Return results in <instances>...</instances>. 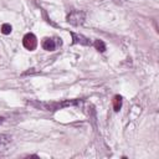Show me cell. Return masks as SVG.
I'll use <instances>...</instances> for the list:
<instances>
[{
  "mask_svg": "<svg viewBox=\"0 0 159 159\" xmlns=\"http://www.w3.org/2000/svg\"><path fill=\"white\" fill-rule=\"evenodd\" d=\"M11 31H12V27H11L10 24H2V25H1V34H4V35H10Z\"/></svg>",
  "mask_w": 159,
  "mask_h": 159,
  "instance_id": "9c48e42d",
  "label": "cell"
},
{
  "mask_svg": "<svg viewBox=\"0 0 159 159\" xmlns=\"http://www.w3.org/2000/svg\"><path fill=\"white\" fill-rule=\"evenodd\" d=\"M42 48L46 50V51H55L56 48V42L53 39H50V37H45L42 40Z\"/></svg>",
  "mask_w": 159,
  "mask_h": 159,
  "instance_id": "5b68a950",
  "label": "cell"
},
{
  "mask_svg": "<svg viewBox=\"0 0 159 159\" xmlns=\"http://www.w3.org/2000/svg\"><path fill=\"white\" fill-rule=\"evenodd\" d=\"M81 103V101L78 99H72V101H62V102H43V103H37V107L39 108H42L43 111H56V109H60V108H65V107H68V106H76Z\"/></svg>",
  "mask_w": 159,
  "mask_h": 159,
  "instance_id": "6da1fadb",
  "label": "cell"
},
{
  "mask_svg": "<svg viewBox=\"0 0 159 159\" xmlns=\"http://www.w3.org/2000/svg\"><path fill=\"white\" fill-rule=\"evenodd\" d=\"M93 46H94L96 50L99 51V52H104V51H106V43H104L102 40H96V41L93 42Z\"/></svg>",
  "mask_w": 159,
  "mask_h": 159,
  "instance_id": "ba28073f",
  "label": "cell"
},
{
  "mask_svg": "<svg viewBox=\"0 0 159 159\" xmlns=\"http://www.w3.org/2000/svg\"><path fill=\"white\" fill-rule=\"evenodd\" d=\"M4 119H5L4 117H0V124H2V122H4Z\"/></svg>",
  "mask_w": 159,
  "mask_h": 159,
  "instance_id": "30bf717a",
  "label": "cell"
},
{
  "mask_svg": "<svg viewBox=\"0 0 159 159\" xmlns=\"http://www.w3.org/2000/svg\"><path fill=\"white\" fill-rule=\"evenodd\" d=\"M67 22L71 24V25H75V26H78V25H82L86 20V12L84 11H81V10H72L67 17H66Z\"/></svg>",
  "mask_w": 159,
  "mask_h": 159,
  "instance_id": "7a4b0ae2",
  "label": "cell"
},
{
  "mask_svg": "<svg viewBox=\"0 0 159 159\" xmlns=\"http://www.w3.org/2000/svg\"><path fill=\"white\" fill-rule=\"evenodd\" d=\"M112 103H113V109H114V112H119V109L122 108V103H123L122 96L116 94V96L113 97V99H112Z\"/></svg>",
  "mask_w": 159,
  "mask_h": 159,
  "instance_id": "8992f818",
  "label": "cell"
},
{
  "mask_svg": "<svg viewBox=\"0 0 159 159\" xmlns=\"http://www.w3.org/2000/svg\"><path fill=\"white\" fill-rule=\"evenodd\" d=\"M11 142V135L9 134H0V148L7 145Z\"/></svg>",
  "mask_w": 159,
  "mask_h": 159,
  "instance_id": "52a82bcc",
  "label": "cell"
},
{
  "mask_svg": "<svg viewBox=\"0 0 159 159\" xmlns=\"http://www.w3.org/2000/svg\"><path fill=\"white\" fill-rule=\"evenodd\" d=\"M71 36H72V43L76 45V43H80V45H83V46H89L91 45V40L83 35H80V34H76V32H71Z\"/></svg>",
  "mask_w": 159,
  "mask_h": 159,
  "instance_id": "277c9868",
  "label": "cell"
},
{
  "mask_svg": "<svg viewBox=\"0 0 159 159\" xmlns=\"http://www.w3.org/2000/svg\"><path fill=\"white\" fill-rule=\"evenodd\" d=\"M22 45H24V47L26 50L34 51L36 48V46H37V39H36V36L34 34H31V32L26 34L24 36V39H22Z\"/></svg>",
  "mask_w": 159,
  "mask_h": 159,
  "instance_id": "3957f363",
  "label": "cell"
}]
</instances>
